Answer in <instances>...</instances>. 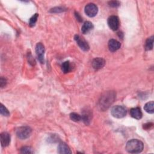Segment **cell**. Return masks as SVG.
I'll return each mask as SVG.
<instances>
[{"mask_svg": "<svg viewBox=\"0 0 154 154\" xmlns=\"http://www.w3.org/2000/svg\"><path fill=\"white\" fill-rule=\"evenodd\" d=\"M116 94L114 91L105 92L100 97L99 106L102 111L106 110L114 102Z\"/></svg>", "mask_w": 154, "mask_h": 154, "instance_id": "6da1fadb", "label": "cell"}, {"mask_svg": "<svg viewBox=\"0 0 154 154\" xmlns=\"http://www.w3.org/2000/svg\"><path fill=\"white\" fill-rule=\"evenodd\" d=\"M144 144L143 142L137 139H132L129 140L126 144L125 149L126 151L131 153H138L143 151Z\"/></svg>", "mask_w": 154, "mask_h": 154, "instance_id": "7a4b0ae2", "label": "cell"}, {"mask_svg": "<svg viewBox=\"0 0 154 154\" xmlns=\"http://www.w3.org/2000/svg\"><path fill=\"white\" fill-rule=\"evenodd\" d=\"M127 113V110L125 107L122 105H116L111 109V115L116 118L121 119L124 117Z\"/></svg>", "mask_w": 154, "mask_h": 154, "instance_id": "3957f363", "label": "cell"}, {"mask_svg": "<svg viewBox=\"0 0 154 154\" xmlns=\"http://www.w3.org/2000/svg\"><path fill=\"white\" fill-rule=\"evenodd\" d=\"M32 133V129L29 126H21L17 129L16 134L18 138L25 140L29 137Z\"/></svg>", "mask_w": 154, "mask_h": 154, "instance_id": "277c9868", "label": "cell"}, {"mask_svg": "<svg viewBox=\"0 0 154 154\" xmlns=\"http://www.w3.org/2000/svg\"><path fill=\"white\" fill-rule=\"evenodd\" d=\"M84 10L85 14L88 17H93L97 14L98 12V8L96 4L93 3H89L85 7Z\"/></svg>", "mask_w": 154, "mask_h": 154, "instance_id": "5b68a950", "label": "cell"}, {"mask_svg": "<svg viewBox=\"0 0 154 154\" xmlns=\"http://www.w3.org/2000/svg\"><path fill=\"white\" fill-rule=\"evenodd\" d=\"M108 25L110 29L113 31L118 29L120 25L119 19L116 16H111L108 19Z\"/></svg>", "mask_w": 154, "mask_h": 154, "instance_id": "8992f818", "label": "cell"}, {"mask_svg": "<svg viewBox=\"0 0 154 154\" xmlns=\"http://www.w3.org/2000/svg\"><path fill=\"white\" fill-rule=\"evenodd\" d=\"M35 52L38 61L41 63H43L44 60V53H45V47L41 43H38L35 46Z\"/></svg>", "mask_w": 154, "mask_h": 154, "instance_id": "52a82bcc", "label": "cell"}, {"mask_svg": "<svg viewBox=\"0 0 154 154\" xmlns=\"http://www.w3.org/2000/svg\"><path fill=\"white\" fill-rule=\"evenodd\" d=\"M74 38L75 40V41L76 42L77 44L78 45V46L80 47V48L84 51H87L89 50V45L87 43V42L84 40L82 38H81L79 35H75L74 37Z\"/></svg>", "mask_w": 154, "mask_h": 154, "instance_id": "ba28073f", "label": "cell"}, {"mask_svg": "<svg viewBox=\"0 0 154 154\" xmlns=\"http://www.w3.org/2000/svg\"><path fill=\"white\" fill-rule=\"evenodd\" d=\"M105 64V61L103 58L100 57L95 58L92 61V66L95 70H99L102 69Z\"/></svg>", "mask_w": 154, "mask_h": 154, "instance_id": "9c48e42d", "label": "cell"}, {"mask_svg": "<svg viewBox=\"0 0 154 154\" xmlns=\"http://www.w3.org/2000/svg\"><path fill=\"white\" fill-rule=\"evenodd\" d=\"M108 48L111 52H115L120 48V43L115 39H111L108 42Z\"/></svg>", "mask_w": 154, "mask_h": 154, "instance_id": "30bf717a", "label": "cell"}, {"mask_svg": "<svg viewBox=\"0 0 154 154\" xmlns=\"http://www.w3.org/2000/svg\"><path fill=\"white\" fill-rule=\"evenodd\" d=\"M1 143L2 147H6L10 143V135L8 132H4L1 134Z\"/></svg>", "mask_w": 154, "mask_h": 154, "instance_id": "8fae6325", "label": "cell"}, {"mask_svg": "<svg viewBox=\"0 0 154 154\" xmlns=\"http://www.w3.org/2000/svg\"><path fill=\"white\" fill-rule=\"evenodd\" d=\"M81 118H82V120L84 122L85 124L89 125L91 121V119L92 118V114L90 110H88V109H86L85 110H84L83 111Z\"/></svg>", "mask_w": 154, "mask_h": 154, "instance_id": "7c38bea8", "label": "cell"}, {"mask_svg": "<svg viewBox=\"0 0 154 154\" xmlns=\"http://www.w3.org/2000/svg\"><path fill=\"white\" fill-rule=\"evenodd\" d=\"M130 114L132 117L139 120L141 119L143 114L142 112L139 107H135V108H132L130 109Z\"/></svg>", "mask_w": 154, "mask_h": 154, "instance_id": "4fadbf2b", "label": "cell"}, {"mask_svg": "<svg viewBox=\"0 0 154 154\" xmlns=\"http://www.w3.org/2000/svg\"><path fill=\"white\" fill-rule=\"evenodd\" d=\"M58 153H71L72 152L69 146L64 143L61 142L58 146Z\"/></svg>", "mask_w": 154, "mask_h": 154, "instance_id": "5bb4252c", "label": "cell"}, {"mask_svg": "<svg viewBox=\"0 0 154 154\" xmlns=\"http://www.w3.org/2000/svg\"><path fill=\"white\" fill-rule=\"evenodd\" d=\"M93 28V25L91 22L90 21L85 22L83 25L81 27V31L83 34H87L90 31H91Z\"/></svg>", "mask_w": 154, "mask_h": 154, "instance_id": "9a60e30c", "label": "cell"}, {"mask_svg": "<svg viewBox=\"0 0 154 154\" xmlns=\"http://www.w3.org/2000/svg\"><path fill=\"white\" fill-rule=\"evenodd\" d=\"M144 109L147 112H148L149 114H153L154 112V102H153V101H150V102L146 103L144 105Z\"/></svg>", "mask_w": 154, "mask_h": 154, "instance_id": "2e32d148", "label": "cell"}, {"mask_svg": "<svg viewBox=\"0 0 154 154\" xmlns=\"http://www.w3.org/2000/svg\"><path fill=\"white\" fill-rule=\"evenodd\" d=\"M153 36H151L148 38L145 43V49L146 51H149L152 49L153 48Z\"/></svg>", "mask_w": 154, "mask_h": 154, "instance_id": "e0dca14e", "label": "cell"}, {"mask_svg": "<svg viewBox=\"0 0 154 154\" xmlns=\"http://www.w3.org/2000/svg\"><path fill=\"white\" fill-rule=\"evenodd\" d=\"M70 63L69 61H65L62 64L61 70L64 73H68L70 71Z\"/></svg>", "mask_w": 154, "mask_h": 154, "instance_id": "ac0fdd59", "label": "cell"}, {"mask_svg": "<svg viewBox=\"0 0 154 154\" xmlns=\"http://www.w3.org/2000/svg\"><path fill=\"white\" fill-rule=\"evenodd\" d=\"M70 118L72 120H73V122H79L80 120H82V118H81V116L77 114V113H75V112H72L70 113Z\"/></svg>", "mask_w": 154, "mask_h": 154, "instance_id": "d6986e66", "label": "cell"}, {"mask_svg": "<svg viewBox=\"0 0 154 154\" xmlns=\"http://www.w3.org/2000/svg\"><path fill=\"white\" fill-rule=\"evenodd\" d=\"M38 16V14L37 13H35L30 18L29 22V25L30 26H33L35 25V23L37 20Z\"/></svg>", "mask_w": 154, "mask_h": 154, "instance_id": "ffe728a7", "label": "cell"}, {"mask_svg": "<svg viewBox=\"0 0 154 154\" xmlns=\"http://www.w3.org/2000/svg\"><path fill=\"white\" fill-rule=\"evenodd\" d=\"M0 112H1V114L4 116H8L10 115V112L2 104H1Z\"/></svg>", "mask_w": 154, "mask_h": 154, "instance_id": "44dd1931", "label": "cell"}, {"mask_svg": "<svg viewBox=\"0 0 154 154\" xmlns=\"http://www.w3.org/2000/svg\"><path fill=\"white\" fill-rule=\"evenodd\" d=\"M33 152L32 149L29 146H25L20 149V153H32Z\"/></svg>", "mask_w": 154, "mask_h": 154, "instance_id": "7402d4cb", "label": "cell"}, {"mask_svg": "<svg viewBox=\"0 0 154 154\" xmlns=\"http://www.w3.org/2000/svg\"><path fill=\"white\" fill-rule=\"evenodd\" d=\"M108 4L111 7H117L120 5V2L117 1H112L108 2Z\"/></svg>", "mask_w": 154, "mask_h": 154, "instance_id": "603a6c76", "label": "cell"}, {"mask_svg": "<svg viewBox=\"0 0 154 154\" xmlns=\"http://www.w3.org/2000/svg\"><path fill=\"white\" fill-rule=\"evenodd\" d=\"M153 126L152 123H147L146 124L143 125V128L145 129H150Z\"/></svg>", "mask_w": 154, "mask_h": 154, "instance_id": "cb8c5ba5", "label": "cell"}, {"mask_svg": "<svg viewBox=\"0 0 154 154\" xmlns=\"http://www.w3.org/2000/svg\"><path fill=\"white\" fill-rule=\"evenodd\" d=\"M52 12H55V13H57V12H61L63 11V8H60V7H55L54 8L52 9H51Z\"/></svg>", "mask_w": 154, "mask_h": 154, "instance_id": "d4e9b609", "label": "cell"}, {"mask_svg": "<svg viewBox=\"0 0 154 154\" xmlns=\"http://www.w3.org/2000/svg\"><path fill=\"white\" fill-rule=\"evenodd\" d=\"M6 83H7L6 79H5V78H1V79H0V85H1V87H4V86L6 85Z\"/></svg>", "mask_w": 154, "mask_h": 154, "instance_id": "484cf974", "label": "cell"}, {"mask_svg": "<svg viewBox=\"0 0 154 154\" xmlns=\"http://www.w3.org/2000/svg\"><path fill=\"white\" fill-rule=\"evenodd\" d=\"M75 16H76V19H77L78 20H79V22H82V19L81 17V16H80V15L78 14V13L75 12Z\"/></svg>", "mask_w": 154, "mask_h": 154, "instance_id": "4316f807", "label": "cell"}]
</instances>
